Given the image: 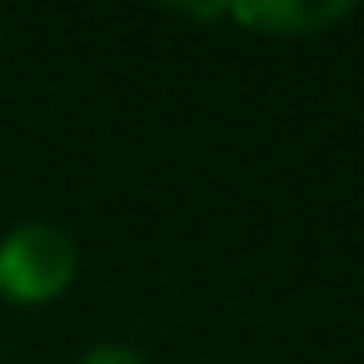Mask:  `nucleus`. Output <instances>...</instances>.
<instances>
[{
	"mask_svg": "<svg viewBox=\"0 0 364 364\" xmlns=\"http://www.w3.org/2000/svg\"><path fill=\"white\" fill-rule=\"evenodd\" d=\"M75 279V240L55 225H21L0 245V294L16 304H46Z\"/></svg>",
	"mask_w": 364,
	"mask_h": 364,
	"instance_id": "obj_1",
	"label": "nucleus"
},
{
	"mask_svg": "<svg viewBox=\"0 0 364 364\" xmlns=\"http://www.w3.org/2000/svg\"><path fill=\"white\" fill-rule=\"evenodd\" d=\"M80 364H145L135 349H125V344H100V349H90Z\"/></svg>",
	"mask_w": 364,
	"mask_h": 364,
	"instance_id": "obj_3",
	"label": "nucleus"
},
{
	"mask_svg": "<svg viewBox=\"0 0 364 364\" xmlns=\"http://www.w3.org/2000/svg\"><path fill=\"white\" fill-rule=\"evenodd\" d=\"M339 16H349V6H235V21L255 31H284V36L319 31L324 21H339Z\"/></svg>",
	"mask_w": 364,
	"mask_h": 364,
	"instance_id": "obj_2",
	"label": "nucleus"
}]
</instances>
